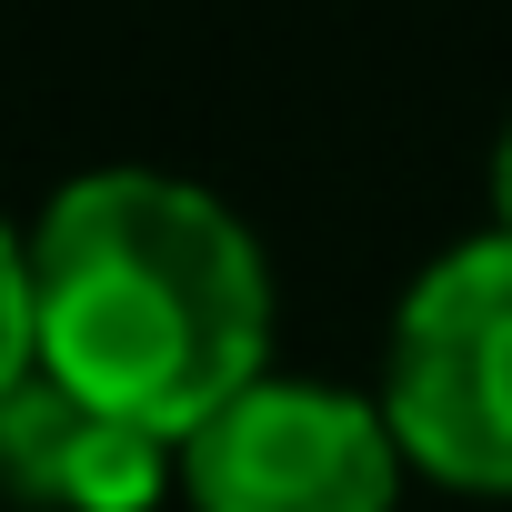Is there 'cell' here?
Masks as SVG:
<instances>
[{"label":"cell","instance_id":"obj_1","mask_svg":"<svg viewBox=\"0 0 512 512\" xmlns=\"http://www.w3.org/2000/svg\"><path fill=\"white\" fill-rule=\"evenodd\" d=\"M31 292H41V372L171 452L262 382L272 352L262 241L201 181L141 161L51 191L31 231Z\"/></svg>","mask_w":512,"mask_h":512},{"label":"cell","instance_id":"obj_2","mask_svg":"<svg viewBox=\"0 0 512 512\" xmlns=\"http://www.w3.org/2000/svg\"><path fill=\"white\" fill-rule=\"evenodd\" d=\"M382 422L402 462L452 492H512V241L482 231L402 292L382 352Z\"/></svg>","mask_w":512,"mask_h":512},{"label":"cell","instance_id":"obj_3","mask_svg":"<svg viewBox=\"0 0 512 512\" xmlns=\"http://www.w3.org/2000/svg\"><path fill=\"white\" fill-rule=\"evenodd\" d=\"M181 492L191 512H392L402 442L382 402L342 382L262 372L181 442Z\"/></svg>","mask_w":512,"mask_h":512},{"label":"cell","instance_id":"obj_4","mask_svg":"<svg viewBox=\"0 0 512 512\" xmlns=\"http://www.w3.org/2000/svg\"><path fill=\"white\" fill-rule=\"evenodd\" d=\"M171 482V442L91 412L51 372L0 402V492L31 512H151Z\"/></svg>","mask_w":512,"mask_h":512},{"label":"cell","instance_id":"obj_5","mask_svg":"<svg viewBox=\"0 0 512 512\" xmlns=\"http://www.w3.org/2000/svg\"><path fill=\"white\" fill-rule=\"evenodd\" d=\"M41 372V292H31V241L0 221V402Z\"/></svg>","mask_w":512,"mask_h":512},{"label":"cell","instance_id":"obj_6","mask_svg":"<svg viewBox=\"0 0 512 512\" xmlns=\"http://www.w3.org/2000/svg\"><path fill=\"white\" fill-rule=\"evenodd\" d=\"M492 231L512 241V121H502V151H492Z\"/></svg>","mask_w":512,"mask_h":512}]
</instances>
